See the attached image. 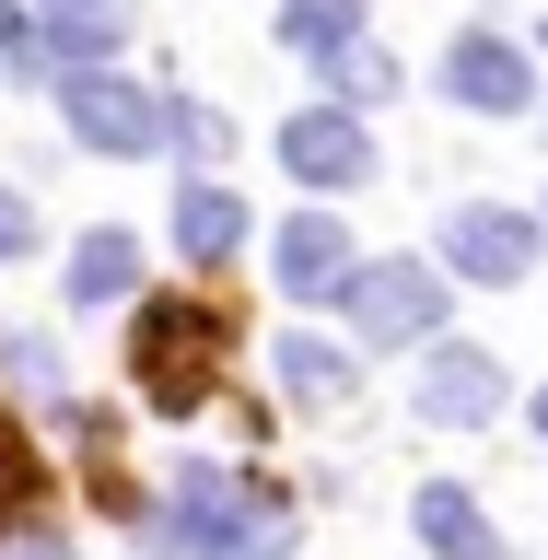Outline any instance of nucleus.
Masks as SVG:
<instances>
[{
	"label": "nucleus",
	"mask_w": 548,
	"mask_h": 560,
	"mask_svg": "<svg viewBox=\"0 0 548 560\" xmlns=\"http://www.w3.org/2000/svg\"><path fill=\"white\" fill-rule=\"evenodd\" d=\"M175 549L187 560H280L292 549V502L245 490L234 467H187L175 479Z\"/></svg>",
	"instance_id": "1"
},
{
	"label": "nucleus",
	"mask_w": 548,
	"mask_h": 560,
	"mask_svg": "<svg viewBox=\"0 0 548 560\" xmlns=\"http://www.w3.org/2000/svg\"><path fill=\"white\" fill-rule=\"evenodd\" d=\"M210 362H222V315H210V304H140L129 374H140L152 409H199V397H210Z\"/></svg>",
	"instance_id": "2"
},
{
	"label": "nucleus",
	"mask_w": 548,
	"mask_h": 560,
	"mask_svg": "<svg viewBox=\"0 0 548 560\" xmlns=\"http://www.w3.org/2000/svg\"><path fill=\"white\" fill-rule=\"evenodd\" d=\"M350 315H362V339H432V327H444V280L432 269H409V257H362V269H350V292H339Z\"/></svg>",
	"instance_id": "3"
},
{
	"label": "nucleus",
	"mask_w": 548,
	"mask_h": 560,
	"mask_svg": "<svg viewBox=\"0 0 548 560\" xmlns=\"http://www.w3.org/2000/svg\"><path fill=\"white\" fill-rule=\"evenodd\" d=\"M70 129L94 140V152H152L164 140V94L152 82H129V70H70Z\"/></svg>",
	"instance_id": "4"
},
{
	"label": "nucleus",
	"mask_w": 548,
	"mask_h": 560,
	"mask_svg": "<svg viewBox=\"0 0 548 560\" xmlns=\"http://www.w3.org/2000/svg\"><path fill=\"white\" fill-rule=\"evenodd\" d=\"M269 269H280V292H292V304H339L362 257H350V234L327 222V210H292V222H280V245H269Z\"/></svg>",
	"instance_id": "5"
},
{
	"label": "nucleus",
	"mask_w": 548,
	"mask_h": 560,
	"mask_svg": "<svg viewBox=\"0 0 548 560\" xmlns=\"http://www.w3.org/2000/svg\"><path fill=\"white\" fill-rule=\"evenodd\" d=\"M280 164L304 175V187H362V175H374V140H362L350 105H304V117L280 129Z\"/></svg>",
	"instance_id": "6"
},
{
	"label": "nucleus",
	"mask_w": 548,
	"mask_h": 560,
	"mask_svg": "<svg viewBox=\"0 0 548 560\" xmlns=\"http://www.w3.org/2000/svg\"><path fill=\"white\" fill-rule=\"evenodd\" d=\"M420 409L432 420H455V432H479V420H502V362H490V350H432V362H420Z\"/></svg>",
	"instance_id": "7"
},
{
	"label": "nucleus",
	"mask_w": 548,
	"mask_h": 560,
	"mask_svg": "<svg viewBox=\"0 0 548 560\" xmlns=\"http://www.w3.org/2000/svg\"><path fill=\"white\" fill-rule=\"evenodd\" d=\"M444 257L467 280H525V269H537V222H525V210H455Z\"/></svg>",
	"instance_id": "8"
},
{
	"label": "nucleus",
	"mask_w": 548,
	"mask_h": 560,
	"mask_svg": "<svg viewBox=\"0 0 548 560\" xmlns=\"http://www.w3.org/2000/svg\"><path fill=\"white\" fill-rule=\"evenodd\" d=\"M444 82H455V105H479V117H514V105H525V47H502V35H455Z\"/></svg>",
	"instance_id": "9"
},
{
	"label": "nucleus",
	"mask_w": 548,
	"mask_h": 560,
	"mask_svg": "<svg viewBox=\"0 0 548 560\" xmlns=\"http://www.w3.org/2000/svg\"><path fill=\"white\" fill-rule=\"evenodd\" d=\"M409 525H420V549H432V560H502L490 514H479L455 479H432V490H420V502H409Z\"/></svg>",
	"instance_id": "10"
},
{
	"label": "nucleus",
	"mask_w": 548,
	"mask_h": 560,
	"mask_svg": "<svg viewBox=\"0 0 548 560\" xmlns=\"http://www.w3.org/2000/svg\"><path fill=\"white\" fill-rule=\"evenodd\" d=\"M175 245H187L199 269H222V257H234V245H245V199H234V187H210V175H199V187L175 199Z\"/></svg>",
	"instance_id": "11"
},
{
	"label": "nucleus",
	"mask_w": 548,
	"mask_h": 560,
	"mask_svg": "<svg viewBox=\"0 0 548 560\" xmlns=\"http://www.w3.org/2000/svg\"><path fill=\"white\" fill-rule=\"evenodd\" d=\"M35 35H47V47H70V59H105V47L129 35V0H47V12H35Z\"/></svg>",
	"instance_id": "12"
},
{
	"label": "nucleus",
	"mask_w": 548,
	"mask_h": 560,
	"mask_svg": "<svg viewBox=\"0 0 548 560\" xmlns=\"http://www.w3.org/2000/svg\"><path fill=\"white\" fill-rule=\"evenodd\" d=\"M129 280H140V245L129 234H82V245H70V304H117Z\"/></svg>",
	"instance_id": "13"
},
{
	"label": "nucleus",
	"mask_w": 548,
	"mask_h": 560,
	"mask_svg": "<svg viewBox=\"0 0 548 560\" xmlns=\"http://www.w3.org/2000/svg\"><path fill=\"white\" fill-rule=\"evenodd\" d=\"M280 35H292L304 59H339L350 35H362V0H280Z\"/></svg>",
	"instance_id": "14"
},
{
	"label": "nucleus",
	"mask_w": 548,
	"mask_h": 560,
	"mask_svg": "<svg viewBox=\"0 0 548 560\" xmlns=\"http://www.w3.org/2000/svg\"><path fill=\"white\" fill-rule=\"evenodd\" d=\"M280 385H292L304 409H339V397H350V362L327 339H280Z\"/></svg>",
	"instance_id": "15"
},
{
	"label": "nucleus",
	"mask_w": 548,
	"mask_h": 560,
	"mask_svg": "<svg viewBox=\"0 0 548 560\" xmlns=\"http://www.w3.org/2000/svg\"><path fill=\"white\" fill-rule=\"evenodd\" d=\"M327 82H339V105H350V117H362V105H385V94H397V59H374V47L350 35L339 59H327Z\"/></svg>",
	"instance_id": "16"
},
{
	"label": "nucleus",
	"mask_w": 548,
	"mask_h": 560,
	"mask_svg": "<svg viewBox=\"0 0 548 560\" xmlns=\"http://www.w3.org/2000/svg\"><path fill=\"white\" fill-rule=\"evenodd\" d=\"M24 502H35V444L12 432V409H0V525L24 514Z\"/></svg>",
	"instance_id": "17"
},
{
	"label": "nucleus",
	"mask_w": 548,
	"mask_h": 560,
	"mask_svg": "<svg viewBox=\"0 0 548 560\" xmlns=\"http://www.w3.org/2000/svg\"><path fill=\"white\" fill-rule=\"evenodd\" d=\"M0 59H12V82H47V70H59V47H47L35 24H12V35H0Z\"/></svg>",
	"instance_id": "18"
},
{
	"label": "nucleus",
	"mask_w": 548,
	"mask_h": 560,
	"mask_svg": "<svg viewBox=\"0 0 548 560\" xmlns=\"http://www.w3.org/2000/svg\"><path fill=\"white\" fill-rule=\"evenodd\" d=\"M24 245H35V199H24V187H0V257H24Z\"/></svg>",
	"instance_id": "19"
},
{
	"label": "nucleus",
	"mask_w": 548,
	"mask_h": 560,
	"mask_svg": "<svg viewBox=\"0 0 548 560\" xmlns=\"http://www.w3.org/2000/svg\"><path fill=\"white\" fill-rule=\"evenodd\" d=\"M12 374H24L35 397H47V385H59V350H47V339H12Z\"/></svg>",
	"instance_id": "20"
},
{
	"label": "nucleus",
	"mask_w": 548,
	"mask_h": 560,
	"mask_svg": "<svg viewBox=\"0 0 548 560\" xmlns=\"http://www.w3.org/2000/svg\"><path fill=\"white\" fill-rule=\"evenodd\" d=\"M12 560H70V549H59V537H12Z\"/></svg>",
	"instance_id": "21"
},
{
	"label": "nucleus",
	"mask_w": 548,
	"mask_h": 560,
	"mask_svg": "<svg viewBox=\"0 0 548 560\" xmlns=\"http://www.w3.org/2000/svg\"><path fill=\"white\" fill-rule=\"evenodd\" d=\"M537 432H548V397H537Z\"/></svg>",
	"instance_id": "22"
},
{
	"label": "nucleus",
	"mask_w": 548,
	"mask_h": 560,
	"mask_svg": "<svg viewBox=\"0 0 548 560\" xmlns=\"http://www.w3.org/2000/svg\"><path fill=\"white\" fill-rule=\"evenodd\" d=\"M0 35H12V12H0Z\"/></svg>",
	"instance_id": "23"
}]
</instances>
